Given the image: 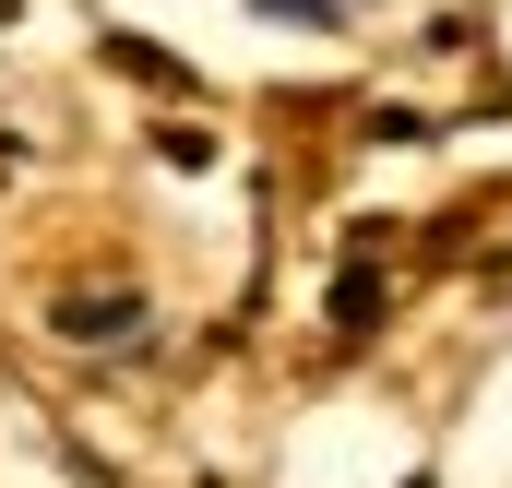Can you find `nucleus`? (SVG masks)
Masks as SVG:
<instances>
[{"label": "nucleus", "mask_w": 512, "mask_h": 488, "mask_svg": "<svg viewBox=\"0 0 512 488\" xmlns=\"http://www.w3.org/2000/svg\"><path fill=\"white\" fill-rule=\"evenodd\" d=\"M108 60H120L131 84H191V72H179V60H167V48H143V36H108Z\"/></svg>", "instance_id": "obj_3"}, {"label": "nucleus", "mask_w": 512, "mask_h": 488, "mask_svg": "<svg viewBox=\"0 0 512 488\" xmlns=\"http://www.w3.org/2000/svg\"><path fill=\"white\" fill-rule=\"evenodd\" d=\"M405 488H429V477H405Z\"/></svg>", "instance_id": "obj_5"}, {"label": "nucleus", "mask_w": 512, "mask_h": 488, "mask_svg": "<svg viewBox=\"0 0 512 488\" xmlns=\"http://www.w3.org/2000/svg\"><path fill=\"white\" fill-rule=\"evenodd\" d=\"M251 12H274V24H310V36H334V24H346V0H251Z\"/></svg>", "instance_id": "obj_4"}, {"label": "nucleus", "mask_w": 512, "mask_h": 488, "mask_svg": "<svg viewBox=\"0 0 512 488\" xmlns=\"http://www.w3.org/2000/svg\"><path fill=\"white\" fill-rule=\"evenodd\" d=\"M370 310H382V274H370V262L334 274V334H370Z\"/></svg>", "instance_id": "obj_2"}, {"label": "nucleus", "mask_w": 512, "mask_h": 488, "mask_svg": "<svg viewBox=\"0 0 512 488\" xmlns=\"http://www.w3.org/2000/svg\"><path fill=\"white\" fill-rule=\"evenodd\" d=\"M60 334H143V298H60Z\"/></svg>", "instance_id": "obj_1"}]
</instances>
